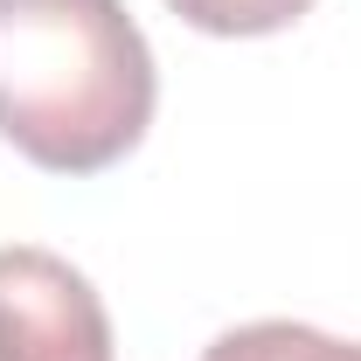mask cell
Returning a JSON list of instances; mask_svg holds the SVG:
<instances>
[{
    "label": "cell",
    "mask_w": 361,
    "mask_h": 361,
    "mask_svg": "<svg viewBox=\"0 0 361 361\" xmlns=\"http://www.w3.org/2000/svg\"><path fill=\"white\" fill-rule=\"evenodd\" d=\"M160 104L126 0H0V139L42 174H104Z\"/></svg>",
    "instance_id": "6da1fadb"
},
{
    "label": "cell",
    "mask_w": 361,
    "mask_h": 361,
    "mask_svg": "<svg viewBox=\"0 0 361 361\" xmlns=\"http://www.w3.org/2000/svg\"><path fill=\"white\" fill-rule=\"evenodd\" d=\"M0 361H111L97 285L42 243L0 250Z\"/></svg>",
    "instance_id": "7a4b0ae2"
},
{
    "label": "cell",
    "mask_w": 361,
    "mask_h": 361,
    "mask_svg": "<svg viewBox=\"0 0 361 361\" xmlns=\"http://www.w3.org/2000/svg\"><path fill=\"white\" fill-rule=\"evenodd\" d=\"M202 361H361V341H334L299 319H250V326H229Z\"/></svg>",
    "instance_id": "3957f363"
},
{
    "label": "cell",
    "mask_w": 361,
    "mask_h": 361,
    "mask_svg": "<svg viewBox=\"0 0 361 361\" xmlns=\"http://www.w3.org/2000/svg\"><path fill=\"white\" fill-rule=\"evenodd\" d=\"M188 28H202V35H229V42H243V35H278V28H292L299 14H313V0H167Z\"/></svg>",
    "instance_id": "277c9868"
}]
</instances>
